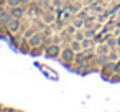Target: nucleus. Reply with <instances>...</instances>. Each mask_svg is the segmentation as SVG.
I'll return each instance as SVG.
<instances>
[{
    "label": "nucleus",
    "mask_w": 120,
    "mask_h": 112,
    "mask_svg": "<svg viewBox=\"0 0 120 112\" xmlns=\"http://www.w3.org/2000/svg\"><path fill=\"white\" fill-rule=\"evenodd\" d=\"M82 45V50H89V48H95V40L94 38H84L81 41Z\"/></svg>",
    "instance_id": "6e6552de"
},
{
    "label": "nucleus",
    "mask_w": 120,
    "mask_h": 112,
    "mask_svg": "<svg viewBox=\"0 0 120 112\" xmlns=\"http://www.w3.org/2000/svg\"><path fill=\"white\" fill-rule=\"evenodd\" d=\"M109 81H110V82H120V74H118V73H113Z\"/></svg>",
    "instance_id": "f3484780"
},
{
    "label": "nucleus",
    "mask_w": 120,
    "mask_h": 112,
    "mask_svg": "<svg viewBox=\"0 0 120 112\" xmlns=\"http://www.w3.org/2000/svg\"><path fill=\"white\" fill-rule=\"evenodd\" d=\"M64 31H66V33H69V35H74V33L77 31V28H76V27H74V23H72V25L66 27V28H64Z\"/></svg>",
    "instance_id": "2eb2a0df"
},
{
    "label": "nucleus",
    "mask_w": 120,
    "mask_h": 112,
    "mask_svg": "<svg viewBox=\"0 0 120 112\" xmlns=\"http://www.w3.org/2000/svg\"><path fill=\"white\" fill-rule=\"evenodd\" d=\"M18 48H20V51H22V53H30V50H31V45L28 43V40H25V38H23V40L20 41Z\"/></svg>",
    "instance_id": "1a4fd4ad"
},
{
    "label": "nucleus",
    "mask_w": 120,
    "mask_h": 112,
    "mask_svg": "<svg viewBox=\"0 0 120 112\" xmlns=\"http://www.w3.org/2000/svg\"><path fill=\"white\" fill-rule=\"evenodd\" d=\"M117 73H118V74H120V59H118V61H117Z\"/></svg>",
    "instance_id": "6ab92c4d"
},
{
    "label": "nucleus",
    "mask_w": 120,
    "mask_h": 112,
    "mask_svg": "<svg viewBox=\"0 0 120 112\" xmlns=\"http://www.w3.org/2000/svg\"><path fill=\"white\" fill-rule=\"evenodd\" d=\"M72 36H74V40H77V41H82V40L86 38V36H84V30H77Z\"/></svg>",
    "instance_id": "f8f14e48"
},
{
    "label": "nucleus",
    "mask_w": 120,
    "mask_h": 112,
    "mask_svg": "<svg viewBox=\"0 0 120 112\" xmlns=\"http://www.w3.org/2000/svg\"><path fill=\"white\" fill-rule=\"evenodd\" d=\"M46 54L51 56V58H59V54H61V46H59V45H51V46H48Z\"/></svg>",
    "instance_id": "423d86ee"
},
{
    "label": "nucleus",
    "mask_w": 120,
    "mask_h": 112,
    "mask_svg": "<svg viewBox=\"0 0 120 112\" xmlns=\"http://www.w3.org/2000/svg\"><path fill=\"white\" fill-rule=\"evenodd\" d=\"M35 33H36V30H33V28H28V30L25 31V35H23V38H25V40H28V38H31V36H33Z\"/></svg>",
    "instance_id": "dca6fc26"
},
{
    "label": "nucleus",
    "mask_w": 120,
    "mask_h": 112,
    "mask_svg": "<svg viewBox=\"0 0 120 112\" xmlns=\"http://www.w3.org/2000/svg\"><path fill=\"white\" fill-rule=\"evenodd\" d=\"M110 50H112V48H110L105 41H102L100 45H95V53H97V54H109Z\"/></svg>",
    "instance_id": "0eeeda50"
},
{
    "label": "nucleus",
    "mask_w": 120,
    "mask_h": 112,
    "mask_svg": "<svg viewBox=\"0 0 120 112\" xmlns=\"http://www.w3.org/2000/svg\"><path fill=\"white\" fill-rule=\"evenodd\" d=\"M74 56H76V51L71 46L63 48L61 50V54H59V58H61V61H63V64L66 68H71V63H74Z\"/></svg>",
    "instance_id": "f257e3e1"
},
{
    "label": "nucleus",
    "mask_w": 120,
    "mask_h": 112,
    "mask_svg": "<svg viewBox=\"0 0 120 112\" xmlns=\"http://www.w3.org/2000/svg\"><path fill=\"white\" fill-rule=\"evenodd\" d=\"M20 2H22V5H25V7H26V5H30V4H31V0H20Z\"/></svg>",
    "instance_id": "a211bd4d"
},
{
    "label": "nucleus",
    "mask_w": 120,
    "mask_h": 112,
    "mask_svg": "<svg viewBox=\"0 0 120 112\" xmlns=\"http://www.w3.org/2000/svg\"><path fill=\"white\" fill-rule=\"evenodd\" d=\"M4 12V7H2V4H0V13H2Z\"/></svg>",
    "instance_id": "aec40b11"
},
{
    "label": "nucleus",
    "mask_w": 120,
    "mask_h": 112,
    "mask_svg": "<svg viewBox=\"0 0 120 112\" xmlns=\"http://www.w3.org/2000/svg\"><path fill=\"white\" fill-rule=\"evenodd\" d=\"M43 22H45V23H53V22H54V15H53V13H45Z\"/></svg>",
    "instance_id": "ddd939ff"
},
{
    "label": "nucleus",
    "mask_w": 120,
    "mask_h": 112,
    "mask_svg": "<svg viewBox=\"0 0 120 112\" xmlns=\"http://www.w3.org/2000/svg\"><path fill=\"white\" fill-rule=\"evenodd\" d=\"M10 10V13H12V17L13 18H23L25 17V13H26V7L25 5H18V7H13V8H8Z\"/></svg>",
    "instance_id": "20e7f679"
},
{
    "label": "nucleus",
    "mask_w": 120,
    "mask_h": 112,
    "mask_svg": "<svg viewBox=\"0 0 120 112\" xmlns=\"http://www.w3.org/2000/svg\"><path fill=\"white\" fill-rule=\"evenodd\" d=\"M5 30L8 31V33H18V30H20V20L18 18H10V22L7 23V27H5Z\"/></svg>",
    "instance_id": "39448f33"
},
{
    "label": "nucleus",
    "mask_w": 120,
    "mask_h": 112,
    "mask_svg": "<svg viewBox=\"0 0 120 112\" xmlns=\"http://www.w3.org/2000/svg\"><path fill=\"white\" fill-rule=\"evenodd\" d=\"M43 41H45V35H43L41 31H36L31 38H28V43L31 45V48H33V46H41Z\"/></svg>",
    "instance_id": "7ed1b4c3"
},
{
    "label": "nucleus",
    "mask_w": 120,
    "mask_h": 112,
    "mask_svg": "<svg viewBox=\"0 0 120 112\" xmlns=\"http://www.w3.org/2000/svg\"><path fill=\"white\" fill-rule=\"evenodd\" d=\"M5 5H7L8 8H13V7L22 5V2H20V0H5Z\"/></svg>",
    "instance_id": "9b49d317"
},
{
    "label": "nucleus",
    "mask_w": 120,
    "mask_h": 112,
    "mask_svg": "<svg viewBox=\"0 0 120 112\" xmlns=\"http://www.w3.org/2000/svg\"><path fill=\"white\" fill-rule=\"evenodd\" d=\"M69 46L77 53V51H82V45H81V41H77V40H72L71 43H69Z\"/></svg>",
    "instance_id": "9d476101"
},
{
    "label": "nucleus",
    "mask_w": 120,
    "mask_h": 112,
    "mask_svg": "<svg viewBox=\"0 0 120 112\" xmlns=\"http://www.w3.org/2000/svg\"><path fill=\"white\" fill-rule=\"evenodd\" d=\"M100 73H102V77L109 81L110 76H112L113 73H117V61H109L107 64L100 66Z\"/></svg>",
    "instance_id": "f03ea898"
},
{
    "label": "nucleus",
    "mask_w": 120,
    "mask_h": 112,
    "mask_svg": "<svg viewBox=\"0 0 120 112\" xmlns=\"http://www.w3.org/2000/svg\"><path fill=\"white\" fill-rule=\"evenodd\" d=\"M109 58H110V61H118V59H120V58H118V53H117L115 50H110Z\"/></svg>",
    "instance_id": "4468645a"
}]
</instances>
